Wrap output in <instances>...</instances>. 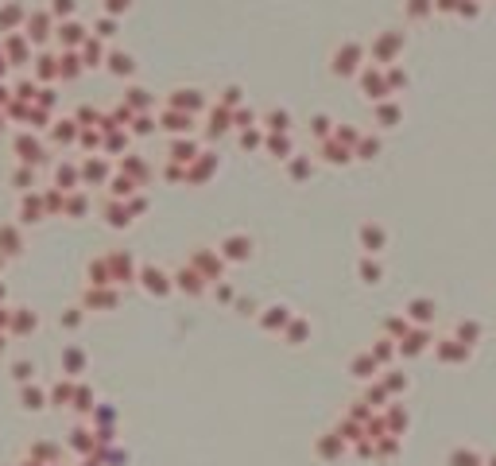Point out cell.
<instances>
[{"label": "cell", "mask_w": 496, "mask_h": 466, "mask_svg": "<svg viewBox=\"0 0 496 466\" xmlns=\"http://www.w3.org/2000/svg\"><path fill=\"white\" fill-rule=\"evenodd\" d=\"M78 70H82V55L78 51H66L59 59V78H78Z\"/></svg>", "instance_id": "cell-10"}, {"label": "cell", "mask_w": 496, "mask_h": 466, "mask_svg": "<svg viewBox=\"0 0 496 466\" xmlns=\"http://www.w3.org/2000/svg\"><path fill=\"white\" fill-rule=\"evenodd\" d=\"M183 288H186V292H198L202 284H198V276H190V272H186V276H183Z\"/></svg>", "instance_id": "cell-28"}, {"label": "cell", "mask_w": 496, "mask_h": 466, "mask_svg": "<svg viewBox=\"0 0 496 466\" xmlns=\"http://www.w3.org/2000/svg\"><path fill=\"white\" fill-rule=\"evenodd\" d=\"M113 31H117V20H113V16H101V20L93 24V35H98V39H109Z\"/></svg>", "instance_id": "cell-17"}, {"label": "cell", "mask_w": 496, "mask_h": 466, "mask_svg": "<svg viewBox=\"0 0 496 466\" xmlns=\"http://www.w3.org/2000/svg\"><path fill=\"white\" fill-rule=\"evenodd\" d=\"M0 129H4V113H0Z\"/></svg>", "instance_id": "cell-33"}, {"label": "cell", "mask_w": 496, "mask_h": 466, "mask_svg": "<svg viewBox=\"0 0 496 466\" xmlns=\"http://www.w3.org/2000/svg\"><path fill=\"white\" fill-rule=\"evenodd\" d=\"M24 249V238L16 226H0V257H16Z\"/></svg>", "instance_id": "cell-5"}, {"label": "cell", "mask_w": 496, "mask_h": 466, "mask_svg": "<svg viewBox=\"0 0 496 466\" xmlns=\"http://www.w3.org/2000/svg\"><path fill=\"white\" fill-rule=\"evenodd\" d=\"M4 350H8V334H4V330H0V354H4Z\"/></svg>", "instance_id": "cell-31"}, {"label": "cell", "mask_w": 496, "mask_h": 466, "mask_svg": "<svg viewBox=\"0 0 496 466\" xmlns=\"http://www.w3.org/2000/svg\"><path fill=\"white\" fill-rule=\"evenodd\" d=\"M16 152H20V159H24V163H39V159H43L39 140H35V136H28V132H20V136H16Z\"/></svg>", "instance_id": "cell-6"}, {"label": "cell", "mask_w": 496, "mask_h": 466, "mask_svg": "<svg viewBox=\"0 0 496 466\" xmlns=\"http://www.w3.org/2000/svg\"><path fill=\"white\" fill-rule=\"evenodd\" d=\"M144 280H147V288L156 292V296H163V292H167V280L159 276L156 268H147V272H144Z\"/></svg>", "instance_id": "cell-18"}, {"label": "cell", "mask_w": 496, "mask_h": 466, "mask_svg": "<svg viewBox=\"0 0 496 466\" xmlns=\"http://www.w3.org/2000/svg\"><path fill=\"white\" fill-rule=\"evenodd\" d=\"M4 74H8V59H4V55H0V78H4Z\"/></svg>", "instance_id": "cell-32"}, {"label": "cell", "mask_w": 496, "mask_h": 466, "mask_svg": "<svg viewBox=\"0 0 496 466\" xmlns=\"http://www.w3.org/2000/svg\"><path fill=\"white\" fill-rule=\"evenodd\" d=\"M109 70H113V74H132V59H128V55H109Z\"/></svg>", "instance_id": "cell-15"}, {"label": "cell", "mask_w": 496, "mask_h": 466, "mask_svg": "<svg viewBox=\"0 0 496 466\" xmlns=\"http://www.w3.org/2000/svg\"><path fill=\"white\" fill-rule=\"evenodd\" d=\"M55 39H59L66 51H82V43H86L89 35H86V28H82L78 20H62V24H55Z\"/></svg>", "instance_id": "cell-4"}, {"label": "cell", "mask_w": 496, "mask_h": 466, "mask_svg": "<svg viewBox=\"0 0 496 466\" xmlns=\"http://www.w3.org/2000/svg\"><path fill=\"white\" fill-rule=\"evenodd\" d=\"M62 366H66V373H78V369L86 366V354H82V350H66V357H62Z\"/></svg>", "instance_id": "cell-16"}, {"label": "cell", "mask_w": 496, "mask_h": 466, "mask_svg": "<svg viewBox=\"0 0 496 466\" xmlns=\"http://www.w3.org/2000/svg\"><path fill=\"white\" fill-rule=\"evenodd\" d=\"M128 4H132V0H105V16H113V20H117L120 12H128Z\"/></svg>", "instance_id": "cell-22"}, {"label": "cell", "mask_w": 496, "mask_h": 466, "mask_svg": "<svg viewBox=\"0 0 496 466\" xmlns=\"http://www.w3.org/2000/svg\"><path fill=\"white\" fill-rule=\"evenodd\" d=\"M396 51H399V35H380V43H376L380 59H388V55H396Z\"/></svg>", "instance_id": "cell-14"}, {"label": "cell", "mask_w": 496, "mask_h": 466, "mask_svg": "<svg viewBox=\"0 0 496 466\" xmlns=\"http://www.w3.org/2000/svg\"><path fill=\"white\" fill-rule=\"evenodd\" d=\"M357 59H360V47H357V43H349V47L338 51V62H333V70H338V74H353V70H357Z\"/></svg>", "instance_id": "cell-7"}, {"label": "cell", "mask_w": 496, "mask_h": 466, "mask_svg": "<svg viewBox=\"0 0 496 466\" xmlns=\"http://www.w3.org/2000/svg\"><path fill=\"white\" fill-rule=\"evenodd\" d=\"M457 4H461V0H434V8H446V12H454Z\"/></svg>", "instance_id": "cell-29"}, {"label": "cell", "mask_w": 496, "mask_h": 466, "mask_svg": "<svg viewBox=\"0 0 496 466\" xmlns=\"http://www.w3.org/2000/svg\"><path fill=\"white\" fill-rule=\"evenodd\" d=\"M430 8H434L430 0H407V16H415V20H419V16H427Z\"/></svg>", "instance_id": "cell-20"}, {"label": "cell", "mask_w": 496, "mask_h": 466, "mask_svg": "<svg viewBox=\"0 0 496 466\" xmlns=\"http://www.w3.org/2000/svg\"><path fill=\"white\" fill-rule=\"evenodd\" d=\"M78 55L89 62V66H98V59H101V43H98V39H86V43H82V51H78Z\"/></svg>", "instance_id": "cell-13"}, {"label": "cell", "mask_w": 496, "mask_h": 466, "mask_svg": "<svg viewBox=\"0 0 496 466\" xmlns=\"http://www.w3.org/2000/svg\"><path fill=\"white\" fill-rule=\"evenodd\" d=\"M35 78L39 82L59 78V55H39V59H35Z\"/></svg>", "instance_id": "cell-8"}, {"label": "cell", "mask_w": 496, "mask_h": 466, "mask_svg": "<svg viewBox=\"0 0 496 466\" xmlns=\"http://www.w3.org/2000/svg\"><path fill=\"white\" fill-rule=\"evenodd\" d=\"M12 377H16V381H28V377H31V366H28V361H16V366H12Z\"/></svg>", "instance_id": "cell-25"}, {"label": "cell", "mask_w": 496, "mask_h": 466, "mask_svg": "<svg viewBox=\"0 0 496 466\" xmlns=\"http://www.w3.org/2000/svg\"><path fill=\"white\" fill-rule=\"evenodd\" d=\"M47 12L55 16V24H62V20H74V12H78V0H50V4H47Z\"/></svg>", "instance_id": "cell-9"}, {"label": "cell", "mask_w": 496, "mask_h": 466, "mask_svg": "<svg viewBox=\"0 0 496 466\" xmlns=\"http://www.w3.org/2000/svg\"><path fill=\"white\" fill-rule=\"evenodd\" d=\"M39 400H43L39 388H24V404H28V408H39Z\"/></svg>", "instance_id": "cell-24"}, {"label": "cell", "mask_w": 496, "mask_h": 466, "mask_svg": "<svg viewBox=\"0 0 496 466\" xmlns=\"http://www.w3.org/2000/svg\"><path fill=\"white\" fill-rule=\"evenodd\" d=\"M50 136H55V140H59V144H70V140H74V125H70V120H62V125H59V129H55V132H50Z\"/></svg>", "instance_id": "cell-21"}, {"label": "cell", "mask_w": 496, "mask_h": 466, "mask_svg": "<svg viewBox=\"0 0 496 466\" xmlns=\"http://www.w3.org/2000/svg\"><path fill=\"white\" fill-rule=\"evenodd\" d=\"M0 299H4V288H0Z\"/></svg>", "instance_id": "cell-34"}, {"label": "cell", "mask_w": 496, "mask_h": 466, "mask_svg": "<svg viewBox=\"0 0 496 466\" xmlns=\"http://www.w3.org/2000/svg\"><path fill=\"white\" fill-rule=\"evenodd\" d=\"M66 214H86V199H78V195L66 199Z\"/></svg>", "instance_id": "cell-27"}, {"label": "cell", "mask_w": 496, "mask_h": 466, "mask_svg": "<svg viewBox=\"0 0 496 466\" xmlns=\"http://www.w3.org/2000/svg\"><path fill=\"white\" fill-rule=\"evenodd\" d=\"M31 179H35V175H31V163H24V168L12 171V187H16V190H28Z\"/></svg>", "instance_id": "cell-12"}, {"label": "cell", "mask_w": 496, "mask_h": 466, "mask_svg": "<svg viewBox=\"0 0 496 466\" xmlns=\"http://www.w3.org/2000/svg\"><path fill=\"white\" fill-rule=\"evenodd\" d=\"M24 24H28V8H24L20 0H4V4H0V31L12 35V31H20Z\"/></svg>", "instance_id": "cell-3"}, {"label": "cell", "mask_w": 496, "mask_h": 466, "mask_svg": "<svg viewBox=\"0 0 496 466\" xmlns=\"http://www.w3.org/2000/svg\"><path fill=\"white\" fill-rule=\"evenodd\" d=\"M225 253H229V257H237V260H244V257H248V241H244V238H241V241H237V238L225 241Z\"/></svg>", "instance_id": "cell-19"}, {"label": "cell", "mask_w": 496, "mask_h": 466, "mask_svg": "<svg viewBox=\"0 0 496 466\" xmlns=\"http://www.w3.org/2000/svg\"><path fill=\"white\" fill-rule=\"evenodd\" d=\"M74 179H78L74 168H59V187H74Z\"/></svg>", "instance_id": "cell-23"}, {"label": "cell", "mask_w": 496, "mask_h": 466, "mask_svg": "<svg viewBox=\"0 0 496 466\" xmlns=\"http://www.w3.org/2000/svg\"><path fill=\"white\" fill-rule=\"evenodd\" d=\"M82 175H86V179H105V168L93 159V163H86V171H82Z\"/></svg>", "instance_id": "cell-26"}, {"label": "cell", "mask_w": 496, "mask_h": 466, "mask_svg": "<svg viewBox=\"0 0 496 466\" xmlns=\"http://www.w3.org/2000/svg\"><path fill=\"white\" fill-rule=\"evenodd\" d=\"M8 330H12V334H31V330H35V315H31V311H20V315H12Z\"/></svg>", "instance_id": "cell-11"}, {"label": "cell", "mask_w": 496, "mask_h": 466, "mask_svg": "<svg viewBox=\"0 0 496 466\" xmlns=\"http://www.w3.org/2000/svg\"><path fill=\"white\" fill-rule=\"evenodd\" d=\"M8 101H12V98H8V86L0 82V105H8Z\"/></svg>", "instance_id": "cell-30"}, {"label": "cell", "mask_w": 496, "mask_h": 466, "mask_svg": "<svg viewBox=\"0 0 496 466\" xmlns=\"http://www.w3.org/2000/svg\"><path fill=\"white\" fill-rule=\"evenodd\" d=\"M24 35H28V43H31V47H35V43H47L50 35H55V16H50L47 8H39V12H28Z\"/></svg>", "instance_id": "cell-1"}, {"label": "cell", "mask_w": 496, "mask_h": 466, "mask_svg": "<svg viewBox=\"0 0 496 466\" xmlns=\"http://www.w3.org/2000/svg\"><path fill=\"white\" fill-rule=\"evenodd\" d=\"M0 55L8 59V66H20V62H31V43H28V35H20V31H12V35H4V43H0Z\"/></svg>", "instance_id": "cell-2"}]
</instances>
